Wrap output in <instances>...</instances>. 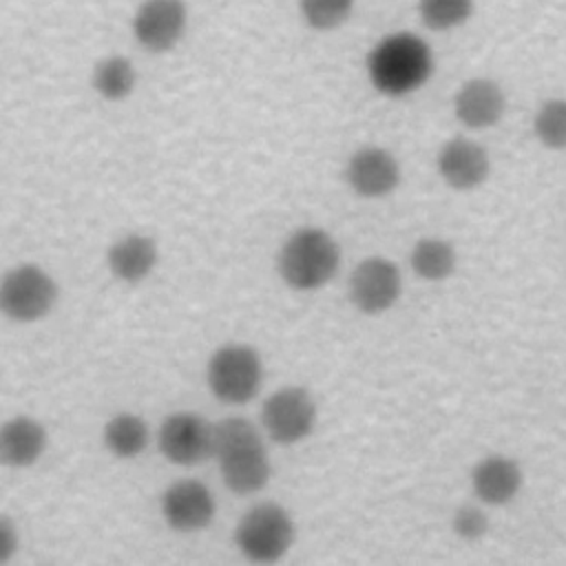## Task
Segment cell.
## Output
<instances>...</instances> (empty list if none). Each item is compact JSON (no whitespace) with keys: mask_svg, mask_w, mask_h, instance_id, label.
<instances>
[{"mask_svg":"<svg viewBox=\"0 0 566 566\" xmlns=\"http://www.w3.org/2000/svg\"><path fill=\"white\" fill-rule=\"evenodd\" d=\"M15 548H18V531H15L13 522L7 515H2V520H0V564H7L13 557Z\"/></svg>","mask_w":566,"mask_h":566,"instance_id":"cell-25","label":"cell"},{"mask_svg":"<svg viewBox=\"0 0 566 566\" xmlns=\"http://www.w3.org/2000/svg\"><path fill=\"white\" fill-rule=\"evenodd\" d=\"M46 449V429L31 416H13L0 433V458L7 467L24 469L40 460Z\"/></svg>","mask_w":566,"mask_h":566,"instance_id":"cell-16","label":"cell"},{"mask_svg":"<svg viewBox=\"0 0 566 566\" xmlns=\"http://www.w3.org/2000/svg\"><path fill=\"white\" fill-rule=\"evenodd\" d=\"M436 166H438V175L442 177V181L453 188V190H473L480 184L486 181L489 170H491V161H489V153L467 139V137H453L449 139L438 157H436Z\"/></svg>","mask_w":566,"mask_h":566,"instance_id":"cell-13","label":"cell"},{"mask_svg":"<svg viewBox=\"0 0 566 566\" xmlns=\"http://www.w3.org/2000/svg\"><path fill=\"white\" fill-rule=\"evenodd\" d=\"M522 469L509 455H486L471 471L473 493L491 506L509 504L522 489Z\"/></svg>","mask_w":566,"mask_h":566,"instance_id":"cell-15","label":"cell"},{"mask_svg":"<svg viewBox=\"0 0 566 566\" xmlns=\"http://www.w3.org/2000/svg\"><path fill=\"white\" fill-rule=\"evenodd\" d=\"M349 301L363 314L387 312L402 292V276L394 261L385 256L363 259L349 274Z\"/></svg>","mask_w":566,"mask_h":566,"instance_id":"cell-9","label":"cell"},{"mask_svg":"<svg viewBox=\"0 0 566 566\" xmlns=\"http://www.w3.org/2000/svg\"><path fill=\"white\" fill-rule=\"evenodd\" d=\"M340 248L332 234L321 228H298L279 250L276 270L292 290H318L336 274Z\"/></svg>","mask_w":566,"mask_h":566,"instance_id":"cell-3","label":"cell"},{"mask_svg":"<svg viewBox=\"0 0 566 566\" xmlns=\"http://www.w3.org/2000/svg\"><path fill=\"white\" fill-rule=\"evenodd\" d=\"M223 484L237 495L261 491L272 473L259 429L241 418H223L214 424V453Z\"/></svg>","mask_w":566,"mask_h":566,"instance_id":"cell-1","label":"cell"},{"mask_svg":"<svg viewBox=\"0 0 566 566\" xmlns=\"http://www.w3.org/2000/svg\"><path fill=\"white\" fill-rule=\"evenodd\" d=\"M104 447L122 460L139 455L148 444V424L137 413H115L104 424Z\"/></svg>","mask_w":566,"mask_h":566,"instance_id":"cell-18","label":"cell"},{"mask_svg":"<svg viewBox=\"0 0 566 566\" xmlns=\"http://www.w3.org/2000/svg\"><path fill=\"white\" fill-rule=\"evenodd\" d=\"M296 535L290 513L276 502H261L245 511L234 528L237 548L259 564L279 562Z\"/></svg>","mask_w":566,"mask_h":566,"instance_id":"cell-4","label":"cell"},{"mask_svg":"<svg viewBox=\"0 0 566 566\" xmlns=\"http://www.w3.org/2000/svg\"><path fill=\"white\" fill-rule=\"evenodd\" d=\"M91 82L99 97H104L108 102H119L133 93L137 73L128 57L108 55L95 64Z\"/></svg>","mask_w":566,"mask_h":566,"instance_id":"cell-20","label":"cell"},{"mask_svg":"<svg viewBox=\"0 0 566 566\" xmlns=\"http://www.w3.org/2000/svg\"><path fill=\"white\" fill-rule=\"evenodd\" d=\"M55 301V281L33 263L18 265L9 270L2 279L0 307L9 318L18 323H31L46 316Z\"/></svg>","mask_w":566,"mask_h":566,"instance_id":"cell-6","label":"cell"},{"mask_svg":"<svg viewBox=\"0 0 566 566\" xmlns=\"http://www.w3.org/2000/svg\"><path fill=\"white\" fill-rule=\"evenodd\" d=\"M354 2L356 0H298V7L312 29L329 31L349 18Z\"/></svg>","mask_w":566,"mask_h":566,"instance_id":"cell-23","label":"cell"},{"mask_svg":"<svg viewBox=\"0 0 566 566\" xmlns=\"http://www.w3.org/2000/svg\"><path fill=\"white\" fill-rule=\"evenodd\" d=\"M418 13L429 29L449 31L471 18L473 0H418Z\"/></svg>","mask_w":566,"mask_h":566,"instance_id":"cell-22","label":"cell"},{"mask_svg":"<svg viewBox=\"0 0 566 566\" xmlns=\"http://www.w3.org/2000/svg\"><path fill=\"white\" fill-rule=\"evenodd\" d=\"M533 133L537 142L551 150L566 148V99L551 97L542 102L533 117Z\"/></svg>","mask_w":566,"mask_h":566,"instance_id":"cell-21","label":"cell"},{"mask_svg":"<svg viewBox=\"0 0 566 566\" xmlns=\"http://www.w3.org/2000/svg\"><path fill=\"white\" fill-rule=\"evenodd\" d=\"M188 22V9L184 0H146L139 4L133 18V35L150 53H164L172 49Z\"/></svg>","mask_w":566,"mask_h":566,"instance_id":"cell-10","label":"cell"},{"mask_svg":"<svg viewBox=\"0 0 566 566\" xmlns=\"http://www.w3.org/2000/svg\"><path fill=\"white\" fill-rule=\"evenodd\" d=\"M161 455L179 467H195L214 453V424L192 411H175L164 418L157 433Z\"/></svg>","mask_w":566,"mask_h":566,"instance_id":"cell-8","label":"cell"},{"mask_svg":"<svg viewBox=\"0 0 566 566\" xmlns=\"http://www.w3.org/2000/svg\"><path fill=\"white\" fill-rule=\"evenodd\" d=\"M106 263L115 279L124 283H139L157 265V243L146 234H124L108 248Z\"/></svg>","mask_w":566,"mask_h":566,"instance_id":"cell-17","label":"cell"},{"mask_svg":"<svg viewBox=\"0 0 566 566\" xmlns=\"http://www.w3.org/2000/svg\"><path fill=\"white\" fill-rule=\"evenodd\" d=\"M433 71L431 49L416 33H391L367 55V75L374 88L389 97L418 91Z\"/></svg>","mask_w":566,"mask_h":566,"instance_id":"cell-2","label":"cell"},{"mask_svg":"<svg viewBox=\"0 0 566 566\" xmlns=\"http://www.w3.org/2000/svg\"><path fill=\"white\" fill-rule=\"evenodd\" d=\"M206 380L208 389L221 402L243 405L261 389V356L245 343H226L212 352L206 367Z\"/></svg>","mask_w":566,"mask_h":566,"instance_id":"cell-5","label":"cell"},{"mask_svg":"<svg viewBox=\"0 0 566 566\" xmlns=\"http://www.w3.org/2000/svg\"><path fill=\"white\" fill-rule=\"evenodd\" d=\"M214 497L199 480H177L161 495V515L172 531L195 533L214 517Z\"/></svg>","mask_w":566,"mask_h":566,"instance_id":"cell-11","label":"cell"},{"mask_svg":"<svg viewBox=\"0 0 566 566\" xmlns=\"http://www.w3.org/2000/svg\"><path fill=\"white\" fill-rule=\"evenodd\" d=\"M451 528L458 537H462L467 542H475L489 531V517L484 515L482 509L464 504L453 513Z\"/></svg>","mask_w":566,"mask_h":566,"instance_id":"cell-24","label":"cell"},{"mask_svg":"<svg viewBox=\"0 0 566 566\" xmlns=\"http://www.w3.org/2000/svg\"><path fill=\"white\" fill-rule=\"evenodd\" d=\"M345 179L356 195L378 199L396 190L400 184V166L389 150L363 146L349 157Z\"/></svg>","mask_w":566,"mask_h":566,"instance_id":"cell-12","label":"cell"},{"mask_svg":"<svg viewBox=\"0 0 566 566\" xmlns=\"http://www.w3.org/2000/svg\"><path fill=\"white\" fill-rule=\"evenodd\" d=\"M506 108L504 91L489 77H473L464 82L453 97V113L467 128L495 126Z\"/></svg>","mask_w":566,"mask_h":566,"instance_id":"cell-14","label":"cell"},{"mask_svg":"<svg viewBox=\"0 0 566 566\" xmlns=\"http://www.w3.org/2000/svg\"><path fill=\"white\" fill-rule=\"evenodd\" d=\"M411 270L424 281H444L453 274L458 256L455 248L438 237H427L416 241L411 256Z\"/></svg>","mask_w":566,"mask_h":566,"instance_id":"cell-19","label":"cell"},{"mask_svg":"<svg viewBox=\"0 0 566 566\" xmlns=\"http://www.w3.org/2000/svg\"><path fill=\"white\" fill-rule=\"evenodd\" d=\"M265 433L279 444H296L305 440L316 424V402L305 387H281L270 394L261 409Z\"/></svg>","mask_w":566,"mask_h":566,"instance_id":"cell-7","label":"cell"}]
</instances>
